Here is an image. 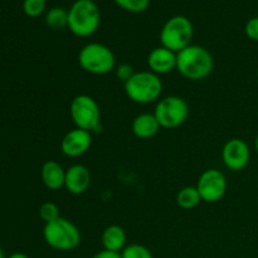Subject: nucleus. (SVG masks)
<instances>
[{"instance_id":"26","label":"nucleus","mask_w":258,"mask_h":258,"mask_svg":"<svg viewBox=\"0 0 258 258\" xmlns=\"http://www.w3.org/2000/svg\"><path fill=\"white\" fill-rule=\"evenodd\" d=\"M8 258H30V257L27 256L25 253H22V252H15V253L10 254Z\"/></svg>"},{"instance_id":"8","label":"nucleus","mask_w":258,"mask_h":258,"mask_svg":"<svg viewBox=\"0 0 258 258\" xmlns=\"http://www.w3.org/2000/svg\"><path fill=\"white\" fill-rule=\"evenodd\" d=\"M154 115L161 127L176 128L188 118L189 106L186 101L179 96H168L156 103Z\"/></svg>"},{"instance_id":"17","label":"nucleus","mask_w":258,"mask_h":258,"mask_svg":"<svg viewBox=\"0 0 258 258\" xmlns=\"http://www.w3.org/2000/svg\"><path fill=\"white\" fill-rule=\"evenodd\" d=\"M202 202L197 186H184L176 194V204L183 209H193Z\"/></svg>"},{"instance_id":"10","label":"nucleus","mask_w":258,"mask_h":258,"mask_svg":"<svg viewBox=\"0 0 258 258\" xmlns=\"http://www.w3.org/2000/svg\"><path fill=\"white\" fill-rule=\"evenodd\" d=\"M222 159L229 170L241 171L248 165L251 151L246 141L241 139H231L222 149Z\"/></svg>"},{"instance_id":"18","label":"nucleus","mask_w":258,"mask_h":258,"mask_svg":"<svg viewBox=\"0 0 258 258\" xmlns=\"http://www.w3.org/2000/svg\"><path fill=\"white\" fill-rule=\"evenodd\" d=\"M45 24L53 30H59L68 27V10L64 8L54 7L45 13Z\"/></svg>"},{"instance_id":"12","label":"nucleus","mask_w":258,"mask_h":258,"mask_svg":"<svg viewBox=\"0 0 258 258\" xmlns=\"http://www.w3.org/2000/svg\"><path fill=\"white\" fill-rule=\"evenodd\" d=\"M148 66L155 75H168L176 70V53L163 45L154 48L148 55Z\"/></svg>"},{"instance_id":"23","label":"nucleus","mask_w":258,"mask_h":258,"mask_svg":"<svg viewBox=\"0 0 258 258\" xmlns=\"http://www.w3.org/2000/svg\"><path fill=\"white\" fill-rule=\"evenodd\" d=\"M115 73H116V77L125 83V82H127L131 77H133L134 73H135V71H134L133 66L128 64V63H121L120 66H116Z\"/></svg>"},{"instance_id":"24","label":"nucleus","mask_w":258,"mask_h":258,"mask_svg":"<svg viewBox=\"0 0 258 258\" xmlns=\"http://www.w3.org/2000/svg\"><path fill=\"white\" fill-rule=\"evenodd\" d=\"M244 33L253 42H258V17H253L246 23Z\"/></svg>"},{"instance_id":"5","label":"nucleus","mask_w":258,"mask_h":258,"mask_svg":"<svg viewBox=\"0 0 258 258\" xmlns=\"http://www.w3.org/2000/svg\"><path fill=\"white\" fill-rule=\"evenodd\" d=\"M78 63L91 75H107L116 68V57L112 50L101 43H88L78 53Z\"/></svg>"},{"instance_id":"7","label":"nucleus","mask_w":258,"mask_h":258,"mask_svg":"<svg viewBox=\"0 0 258 258\" xmlns=\"http://www.w3.org/2000/svg\"><path fill=\"white\" fill-rule=\"evenodd\" d=\"M70 115L76 127L88 133L101 131L100 106L93 97L88 95H78L70 105Z\"/></svg>"},{"instance_id":"28","label":"nucleus","mask_w":258,"mask_h":258,"mask_svg":"<svg viewBox=\"0 0 258 258\" xmlns=\"http://www.w3.org/2000/svg\"><path fill=\"white\" fill-rule=\"evenodd\" d=\"M0 258H5V254H4V252H3L2 248H0Z\"/></svg>"},{"instance_id":"25","label":"nucleus","mask_w":258,"mask_h":258,"mask_svg":"<svg viewBox=\"0 0 258 258\" xmlns=\"http://www.w3.org/2000/svg\"><path fill=\"white\" fill-rule=\"evenodd\" d=\"M92 258H121V254L117 253V252H111V251H106V249H102V251L93 254Z\"/></svg>"},{"instance_id":"19","label":"nucleus","mask_w":258,"mask_h":258,"mask_svg":"<svg viewBox=\"0 0 258 258\" xmlns=\"http://www.w3.org/2000/svg\"><path fill=\"white\" fill-rule=\"evenodd\" d=\"M120 254L121 258H153L150 249L139 243L128 244L121 251Z\"/></svg>"},{"instance_id":"13","label":"nucleus","mask_w":258,"mask_h":258,"mask_svg":"<svg viewBox=\"0 0 258 258\" xmlns=\"http://www.w3.org/2000/svg\"><path fill=\"white\" fill-rule=\"evenodd\" d=\"M91 185V173L82 164L71 165L66 170L64 188L73 196H81Z\"/></svg>"},{"instance_id":"11","label":"nucleus","mask_w":258,"mask_h":258,"mask_svg":"<svg viewBox=\"0 0 258 258\" xmlns=\"http://www.w3.org/2000/svg\"><path fill=\"white\" fill-rule=\"evenodd\" d=\"M92 145V134L76 127L63 136L60 151L67 158H78L87 153Z\"/></svg>"},{"instance_id":"14","label":"nucleus","mask_w":258,"mask_h":258,"mask_svg":"<svg viewBox=\"0 0 258 258\" xmlns=\"http://www.w3.org/2000/svg\"><path fill=\"white\" fill-rule=\"evenodd\" d=\"M42 181L49 190H58L64 186L66 170L55 160H48L42 165L40 170Z\"/></svg>"},{"instance_id":"1","label":"nucleus","mask_w":258,"mask_h":258,"mask_svg":"<svg viewBox=\"0 0 258 258\" xmlns=\"http://www.w3.org/2000/svg\"><path fill=\"white\" fill-rule=\"evenodd\" d=\"M214 67L211 52L204 47L190 44L176 53V70L183 77L201 81L208 77Z\"/></svg>"},{"instance_id":"4","label":"nucleus","mask_w":258,"mask_h":258,"mask_svg":"<svg viewBox=\"0 0 258 258\" xmlns=\"http://www.w3.org/2000/svg\"><path fill=\"white\" fill-rule=\"evenodd\" d=\"M43 237L50 248L62 252L72 251L81 243L80 229L63 217L45 223L43 228Z\"/></svg>"},{"instance_id":"9","label":"nucleus","mask_w":258,"mask_h":258,"mask_svg":"<svg viewBox=\"0 0 258 258\" xmlns=\"http://www.w3.org/2000/svg\"><path fill=\"white\" fill-rule=\"evenodd\" d=\"M197 189L201 194L202 202L217 203L226 196V175L218 169H207L199 176Z\"/></svg>"},{"instance_id":"27","label":"nucleus","mask_w":258,"mask_h":258,"mask_svg":"<svg viewBox=\"0 0 258 258\" xmlns=\"http://www.w3.org/2000/svg\"><path fill=\"white\" fill-rule=\"evenodd\" d=\"M254 149H256V153L258 154V135L256 136V140H254Z\"/></svg>"},{"instance_id":"16","label":"nucleus","mask_w":258,"mask_h":258,"mask_svg":"<svg viewBox=\"0 0 258 258\" xmlns=\"http://www.w3.org/2000/svg\"><path fill=\"white\" fill-rule=\"evenodd\" d=\"M101 243L106 251L121 253V251L126 247L125 229L120 226H116V224L106 227L105 231L102 232V236H101Z\"/></svg>"},{"instance_id":"6","label":"nucleus","mask_w":258,"mask_h":258,"mask_svg":"<svg viewBox=\"0 0 258 258\" xmlns=\"http://www.w3.org/2000/svg\"><path fill=\"white\" fill-rule=\"evenodd\" d=\"M193 23L184 15H174L165 22L160 30L161 45L178 53L191 44Z\"/></svg>"},{"instance_id":"2","label":"nucleus","mask_w":258,"mask_h":258,"mask_svg":"<svg viewBox=\"0 0 258 258\" xmlns=\"http://www.w3.org/2000/svg\"><path fill=\"white\" fill-rule=\"evenodd\" d=\"M101 12L93 0H76L68 9V29L76 37H91L97 32Z\"/></svg>"},{"instance_id":"15","label":"nucleus","mask_w":258,"mask_h":258,"mask_svg":"<svg viewBox=\"0 0 258 258\" xmlns=\"http://www.w3.org/2000/svg\"><path fill=\"white\" fill-rule=\"evenodd\" d=\"M160 127L161 126L159 125L155 115L148 112L136 116L133 121V126H131L134 135L143 140L154 138L159 133Z\"/></svg>"},{"instance_id":"20","label":"nucleus","mask_w":258,"mask_h":258,"mask_svg":"<svg viewBox=\"0 0 258 258\" xmlns=\"http://www.w3.org/2000/svg\"><path fill=\"white\" fill-rule=\"evenodd\" d=\"M117 7L130 13H143L150 5V0H113Z\"/></svg>"},{"instance_id":"21","label":"nucleus","mask_w":258,"mask_h":258,"mask_svg":"<svg viewBox=\"0 0 258 258\" xmlns=\"http://www.w3.org/2000/svg\"><path fill=\"white\" fill-rule=\"evenodd\" d=\"M39 217L42 218V221H44V223H49V222L55 221L60 217L59 214V208L55 203L52 202H45L42 206L39 207Z\"/></svg>"},{"instance_id":"3","label":"nucleus","mask_w":258,"mask_h":258,"mask_svg":"<svg viewBox=\"0 0 258 258\" xmlns=\"http://www.w3.org/2000/svg\"><path fill=\"white\" fill-rule=\"evenodd\" d=\"M163 92L160 77L150 71H140L125 82V93L133 102L148 105L155 102Z\"/></svg>"},{"instance_id":"22","label":"nucleus","mask_w":258,"mask_h":258,"mask_svg":"<svg viewBox=\"0 0 258 258\" xmlns=\"http://www.w3.org/2000/svg\"><path fill=\"white\" fill-rule=\"evenodd\" d=\"M45 2L47 0H24L23 10L25 15L30 18H37L45 12Z\"/></svg>"}]
</instances>
